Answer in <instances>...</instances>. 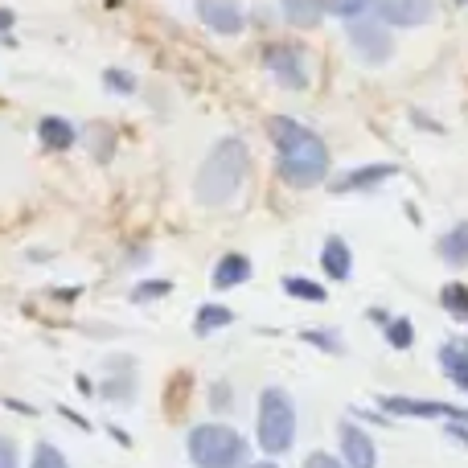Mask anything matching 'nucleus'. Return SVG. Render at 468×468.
Listing matches in <instances>:
<instances>
[{
    "label": "nucleus",
    "mask_w": 468,
    "mask_h": 468,
    "mask_svg": "<svg viewBox=\"0 0 468 468\" xmlns=\"http://www.w3.org/2000/svg\"><path fill=\"white\" fill-rule=\"evenodd\" d=\"M250 271H255V267H250V259L247 255H239V250H230V255H222L218 263H214V288H242V283L250 280Z\"/></svg>",
    "instance_id": "obj_14"
},
{
    "label": "nucleus",
    "mask_w": 468,
    "mask_h": 468,
    "mask_svg": "<svg viewBox=\"0 0 468 468\" xmlns=\"http://www.w3.org/2000/svg\"><path fill=\"white\" fill-rule=\"evenodd\" d=\"M321 267H324V275H329L333 283H346L349 275H354V250H349V242L341 239V234L324 239V247H321Z\"/></svg>",
    "instance_id": "obj_13"
},
{
    "label": "nucleus",
    "mask_w": 468,
    "mask_h": 468,
    "mask_svg": "<svg viewBox=\"0 0 468 468\" xmlns=\"http://www.w3.org/2000/svg\"><path fill=\"white\" fill-rule=\"evenodd\" d=\"M337 461L346 468H378V444L374 436L354 420L337 423Z\"/></svg>",
    "instance_id": "obj_7"
},
{
    "label": "nucleus",
    "mask_w": 468,
    "mask_h": 468,
    "mask_svg": "<svg viewBox=\"0 0 468 468\" xmlns=\"http://www.w3.org/2000/svg\"><path fill=\"white\" fill-rule=\"evenodd\" d=\"M436 0H374V16L387 29H420L431 21Z\"/></svg>",
    "instance_id": "obj_9"
},
{
    "label": "nucleus",
    "mask_w": 468,
    "mask_h": 468,
    "mask_svg": "<svg viewBox=\"0 0 468 468\" xmlns=\"http://www.w3.org/2000/svg\"><path fill=\"white\" fill-rule=\"evenodd\" d=\"M5 29H13V13H8V8H0V33Z\"/></svg>",
    "instance_id": "obj_32"
},
{
    "label": "nucleus",
    "mask_w": 468,
    "mask_h": 468,
    "mask_svg": "<svg viewBox=\"0 0 468 468\" xmlns=\"http://www.w3.org/2000/svg\"><path fill=\"white\" fill-rule=\"evenodd\" d=\"M436 250H440V259H444L448 267H456V271L468 267V222H456L452 230L440 234Z\"/></svg>",
    "instance_id": "obj_16"
},
{
    "label": "nucleus",
    "mask_w": 468,
    "mask_h": 468,
    "mask_svg": "<svg viewBox=\"0 0 468 468\" xmlns=\"http://www.w3.org/2000/svg\"><path fill=\"white\" fill-rule=\"evenodd\" d=\"M29 468H70V461H66V456L58 452L54 444H46V440H41V444L33 448V461H29Z\"/></svg>",
    "instance_id": "obj_23"
},
{
    "label": "nucleus",
    "mask_w": 468,
    "mask_h": 468,
    "mask_svg": "<svg viewBox=\"0 0 468 468\" xmlns=\"http://www.w3.org/2000/svg\"><path fill=\"white\" fill-rule=\"evenodd\" d=\"M242 468H283V464L280 461H267V456H263V461H247Z\"/></svg>",
    "instance_id": "obj_31"
},
{
    "label": "nucleus",
    "mask_w": 468,
    "mask_h": 468,
    "mask_svg": "<svg viewBox=\"0 0 468 468\" xmlns=\"http://www.w3.org/2000/svg\"><path fill=\"white\" fill-rule=\"evenodd\" d=\"M186 452L194 468H242L250 456L247 436L230 423H197L186 436Z\"/></svg>",
    "instance_id": "obj_4"
},
{
    "label": "nucleus",
    "mask_w": 468,
    "mask_h": 468,
    "mask_svg": "<svg viewBox=\"0 0 468 468\" xmlns=\"http://www.w3.org/2000/svg\"><path fill=\"white\" fill-rule=\"evenodd\" d=\"M387 415H403V420H448V423H468V407H452V403H436V399H403L390 395L378 399Z\"/></svg>",
    "instance_id": "obj_8"
},
{
    "label": "nucleus",
    "mask_w": 468,
    "mask_h": 468,
    "mask_svg": "<svg viewBox=\"0 0 468 468\" xmlns=\"http://www.w3.org/2000/svg\"><path fill=\"white\" fill-rule=\"evenodd\" d=\"M283 292H288L292 300H308V304H324V300H329V292H324L316 280H308V275H288V280H283Z\"/></svg>",
    "instance_id": "obj_20"
},
{
    "label": "nucleus",
    "mask_w": 468,
    "mask_h": 468,
    "mask_svg": "<svg viewBox=\"0 0 468 468\" xmlns=\"http://www.w3.org/2000/svg\"><path fill=\"white\" fill-rule=\"evenodd\" d=\"M395 165H362V169L354 173H341L337 181H333V194H370V189H378L382 181L395 177Z\"/></svg>",
    "instance_id": "obj_11"
},
{
    "label": "nucleus",
    "mask_w": 468,
    "mask_h": 468,
    "mask_svg": "<svg viewBox=\"0 0 468 468\" xmlns=\"http://www.w3.org/2000/svg\"><path fill=\"white\" fill-rule=\"evenodd\" d=\"M346 33H349V46L357 49V58H362L366 66H382L395 54V33H390L378 16H357V21L346 25Z\"/></svg>",
    "instance_id": "obj_5"
},
{
    "label": "nucleus",
    "mask_w": 468,
    "mask_h": 468,
    "mask_svg": "<svg viewBox=\"0 0 468 468\" xmlns=\"http://www.w3.org/2000/svg\"><path fill=\"white\" fill-rule=\"evenodd\" d=\"M263 66L275 74V82H283L288 90L308 87V54L296 41H271V46L263 49Z\"/></svg>",
    "instance_id": "obj_6"
},
{
    "label": "nucleus",
    "mask_w": 468,
    "mask_h": 468,
    "mask_svg": "<svg viewBox=\"0 0 468 468\" xmlns=\"http://www.w3.org/2000/svg\"><path fill=\"white\" fill-rule=\"evenodd\" d=\"M103 82L115 90V95H132V90H136V79H132L128 70H107Z\"/></svg>",
    "instance_id": "obj_26"
},
{
    "label": "nucleus",
    "mask_w": 468,
    "mask_h": 468,
    "mask_svg": "<svg viewBox=\"0 0 468 468\" xmlns=\"http://www.w3.org/2000/svg\"><path fill=\"white\" fill-rule=\"evenodd\" d=\"M296 403L283 387H263L259 395V411H255V440L267 452V461H280L283 452H292L296 444Z\"/></svg>",
    "instance_id": "obj_3"
},
{
    "label": "nucleus",
    "mask_w": 468,
    "mask_h": 468,
    "mask_svg": "<svg viewBox=\"0 0 468 468\" xmlns=\"http://www.w3.org/2000/svg\"><path fill=\"white\" fill-rule=\"evenodd\" d=\"M247 169H250V153L239 136H227L210 148V156L202 161L194 177V197L202 206H227L239 197L242 181H247Z\"/></svg>",
    "instance_id": "obj_2"
},
{
    "label": "nucleus",
    "mask_w": 468,
    "mask_h": 468,
    "mask_svg": "<svg viewBox=\"0 0 468 468\" xmlns=\"http://www.w3.org/2000/svg\"><path fill=\"white\" fill-rule=\"evenodd\" d=\"M234 321V313L227 304H202L197 308V321H194V333L197 337H210V333H218V329H227V324Z\"/></svg>",
    "instance_id": "obj_18"
},
{
    "label": "nucleus",
    "mask_w": 468,
    "mask_h": 468,
    "mask_svg": "<svg viewBox=\"0 0 468 468\" xmlns=\"http://www.w3.org/2000/svg\"><path fill=\"white\" fill-rule=\"evenodd\" d=\"M74 123L70 120H62V115H46V120L37 123V140H41V148L46 153H66V148L74 144Z\"/></svg>",
    "instance_id": "obj_15"
},
{
    "label": "nucleus",
    "mask_w": 468,
    "mask_h": 468,
    "mask_svg": "<svg viewBox=\"0 0 468 468\" xmlns=\"http://www.w3.org/2000/svg\"><path fill=\"white\" fill-rule=\"evenodd\" d=\"M456 5H468V0H456Z\"/></svg>",
    "instance_id": "obj_33"
},
{
    "label": "nucleus",
    "mask_w": 468,
    "mask_h": 468,
    "mask_svg": "<svg viewBox=\"0 0 468 468\" xmlns=\"http://www.w3.org/2000/svg\"><path fill=\"white\" fill-rule=\"evenodd\" d=\"M300 468H346V464L337 461V452H308Z\"/></svg>",
    "instance_id": "obj_27"
},
{
    "label": "nucleus",
    "mask_w": 468,
    "mask_h": 468,
    "mask_svg": "<svg viewBox=\"0 0 468 468\" xmlns=\"http://www.w3.org/2000/svg\"><path fill=\"white\" fill-rule=\"evenodd\" d=\"M440 308H444L452 321H468V283L452 280L440 288Z\"/></svg>",
    "instance_id": "obj_19"
},
{
    "label": "nucleus",
    "mask_w": 468,
    "mask_h": 468,
    "mask_svg": "<svg viewBox=\"0 0 468 468\" xmlns=\"http://www.w3.org/2000/svg\"><path fill=\"white\" fill-rule=\"evenodd\" d=\"M280 8L288 16V25H296V29H313L324 16V0H280Z\"/></svg>",
    "instance_id": "obj_17"
},
{
    "label": "nucleus",
    "mask_w": 468,
    "mask_h": 468,
    "mask_svg": "<svg viewBox=\"0 0 468 468\" xmlns=\"http://www.w3.org/2000/svg\"><path fill=\"white\" fill-rule=\"evenodd\" d=\"M210 407H214V411H230V387H227V382H214Z\"/></svg>",
    "instance_id": "obj_29"
},
{
    "label": "nucleus",
    "mask_w": 468,
    "mask_h": 468,
    "mask_svg": "<svg viewBox=\"0 0 468 468\" xmlns=\"http://www.w3.org/2000/svg\"><path fill=\"white\" fill-rule=\"evenodd\" d=\"M267 136L275 144V169H280V177L292 189H313L329 177V165H333L329 144L313 128L296 123L292 115H275L267 123Z\"/></svg>",
    "instance_id": "obj_1"
},
{
    "label": "nucleus",
    "mask_w": 468,
    "mask_h": 468,
    "mask_svg": "<svg viewBox=\"0 0 468 468\" xmlns=\"http://www.w3.org/2000/svg\"><path fill=\"white\" fill-rule=\"evenodd\" d=\"M444 431L456 440V444H464V448H468V423H448Z\"/></svg>",
    "instance_id": "obj_30"
},
{
    "label": "nucleus",
    "mask_w": 468,
    "mask_h": 468,
    "mask_svg": "<svg viewBox=\"0 0 468 468\" xmlns=\"http://www.w3.org/2000/svg\"><path fill=\"white\" fill-rule=\"evenodd\" d=\"M169 288L173 283L169 280H148V283H140L136 292H132V300H136V304H144V300H156V296H169Z\"/></svg>",
    "instance_id": "obj_25"
},
{
    "label": "nucleus",
    "mask_w": 468,
    "mask_h": 468,
    "mask_svg": "<svg viewBox=\"0 0 468 468\" xmlns=\"http://www.w3.org/2000/svg\"><path fill=\"white\" fill-rule=\"evenodd\" d=\"M382 329H387L390 349H411V346H415V324L407 321V316H390Z\"/></svg>",
    "instance_id": "obj_21"
},
{
    "label": "nucleus",
    "mask_w": 468,
    "mask_h": 468,
    "mask_svg": "<svg viewBox=\"0 0 468 468\" xmlns=\"http://www.w3.org/2000/svg\"><path fill=\"white\" fill-rule=\"evenodd\" d=\"M374 8V0H324V13L341 16V21H357Z\"/></svg>",
    "instance_id": "obj_22"
},
{
    "label": "nucleus",
    "mask_w": 468,
    "mask_h": 468,
    "mask_svg": "<svg viewBox=\"0 0 468 468\" xmlns=\"http://www.w3.org/2000/svg\"><path fill=\"white\" fill-rule=\"evenodd\" d=\"M300 337L308 341V346H316V349H324V354H341L346 349V341L337 337V333H324V329H304Z\"/></svg>",
    "instance_id": "obj_24"
},
{
    "label": "nucleus",
    "mask_w": 468,
    "mask_h": 468,
    "mask_svg": "<svg viewBox=\"0 0 468 468\" xmlns=\"http://www.w3.org/2000/svg\"><path fill=\"white\" fill-rule=\"evenodd\" d=\"M197 16H202L206 29L234 37L242 29V5L239 0H197Z\"/></svg>",
    "instance_id": "obj_10"
},
{
    "label": "nucleus",
    "mask_w": 468,
    "mask_h": 468,
    "mask_svg": "<svg viewBox=\"0 0 468 468\" xmlns=\"http://www.w3.org/2000/svg\"><path fill=\"white\" fill-rule=\"evenodd\" d=\"M0 468H21V452L8 436H0Z\"/></svg>",
    "instance_id": "obj_28"
},
{
    "label": "nucleus",
    "mask_w": 468,
    "mask_h": 468,
    "mask_svg": "<svg viewBox=\"0 0 468 468\" xmlns=\"http://www.w3.org/2000/svg\"><path fill=\"white\" fill-rule=\"evenodd\" d=\"M436 362H440V370H444V378L468 395V337L444 341V346L436 349Z\"/></svg>",
    "instance_id": "obj_12"
}]
</instances>
